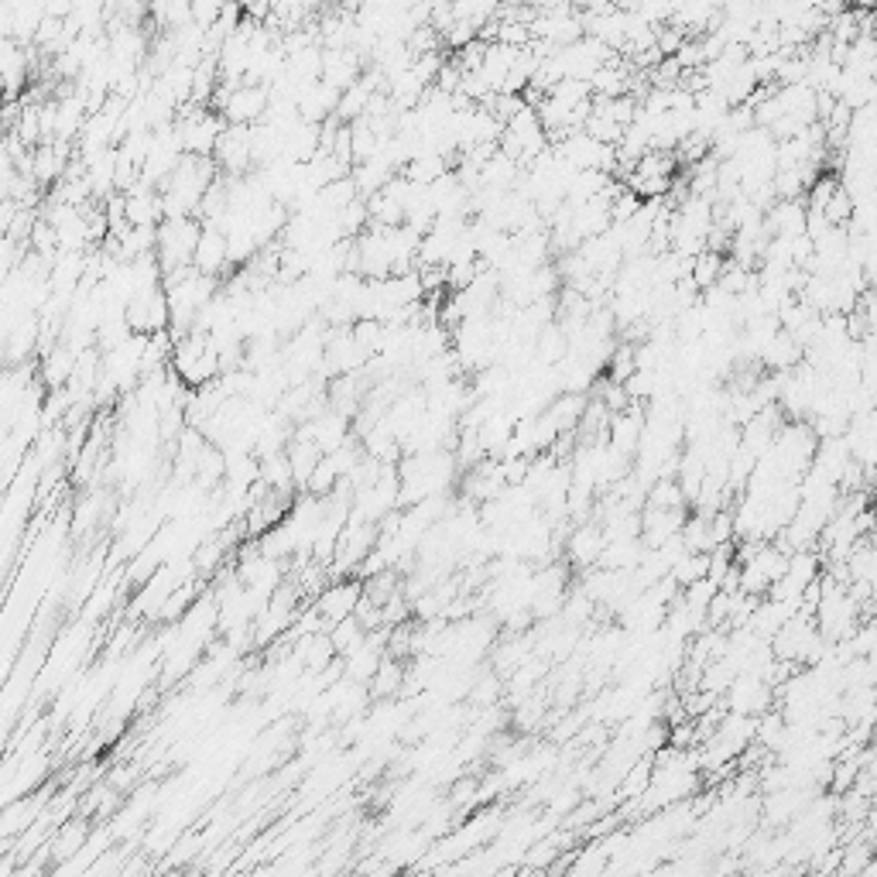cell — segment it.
<instances>
[{
	"label": "cell",
	"mask_w": 877,
	"mask_h": 877,
	"mask_svg": "<svg viewBox=\"0 0 877 877\" xmlns=\"http://www.w3.org/2000/svg\"><path fill=\"white\" fill-rule=\"evenodd\" d=\"M723 264H727V257L723 254H716V251H703L699 257H693V278L696 281V288L699 292H710V288H716V281H720V275H723Z\"/></svg>",
	"instance_id": "7c38bea8"
},
{
	"label": "cell",
	"mask_w": 877,
	"mask_h": 877,
	"mask_svg": "<svg viewBox=\"0 0 877 877\" xmlns=\"http://www.w3.org/2000/svg\"><path fill=\"white\" fill-rule=\"evenodd\" d=\"M874 42H877V28H874Z\"/></svg>",
	"instance_id": "5bb4252c"
},
{
	"label": "cell",
	"mask_w": 877,
	"mask_h": 877,
	"mask_svg": "<svg viewBox=\"0 0 877 877\" xmlns=\"http://www.w3.org/2000/svg\"><path fill=\"white\" fill-rule=\"evenodd\" d=\"M192 264H196L199 275H209V278L227 281V271H233L227 233L206 227V230H203V240H199V247H196V261H192Z\"/></svg>",
	"instance_id": "8992f818"
},
{
	"label": "cell",
	"mask_w": 877,
	"mask_h": 877,
	"mask_svg": "<svg viewBox=\"0 0 877 877\" xmlns=\"http://www.w3.org/2000/svg\"><path fill=\"white\" fill-rule=\"evenodd\" d=\"M271 107V90L268 86H240V90L230 93L227 107L220 110L227 117V124H240V127H254L268 117Z\"/></svg>",
	"instance_id": "277c9868"
},
{
	"label": "cell",
	"mask_w": 877,
	"mask_h": 877,
	"mask_svg": "<svg viewBox=\"0 0 877 877\" xmlns=\"http://www.w3.org/2000/svg\"><path fill=\"white\" fill-rule=\"evenodd\" d=\"M360 597H364V583H357V579H340V583H329L326 590L319 593L316 610L323 614V621H326L329 631H333L336 624H343V621H350V617H357Z\"/></svg>",
	"instance_id": "3957f363"
},
{
	"label": "cell",
	"mask_w": 877,
	"mask_h": 877,
	"mask_svg": "<svg viewBox=\"0 0 877 877\" xmlns=\"http://www.w3.org/2000/svg\"><path fill=\"white\" fill-rule=\"evenodd\" d=\"M340 96L343 93L333 90V86L323 83V79H319V83H312V86H305V90L299 93V117L305 120V124L323 127L326 120H333L336 110H340Z\"/></svg>",
	"instance_id": "ba28073f"
},
{
	"label": "cell",
	"mask_w": 877,
	"mask_h": 877,
	"mask_svg": "<svg viewBox=\"0 0 877 877\" xmlns=\"http://www.w3.org/2000/svg\"><path fill=\"white\" fill-rule=\"evenodd\" d=\"M216 165H220L223 175L230 179H244L254 168V151H251V127L240 124H227L220 144H216Z\"/></svg>",
	"instance_id": "7a4b0ae2"
},
{
	"label": "cell",
	"mask_w": 877,
	"mask_h": 877,
	"mask_svg": "<svg viewBox=\"0 0 877 877\" xmlns=\"http://www.w3.org/2000/svg\"><path fill=\"white\" fill-rule=\"evenodd\" d=\"M446 172H453L446 158H439V155H422V158H412V162H408V168H405V172H401V175H405V179L412 182V185H422V189H432V185H436Z\"/></svg>",
	"instance_id": "8fae6325"
},
{
	"label": "cell",
	"mask_w": 877,
	"mask_h": 877,
	"mask_svg": "<svg viewBox=\"0 0 877 877\" xmlns=\"http://www.w3.org/2000/svg\"><path fill=\"white\" fill-rule=\"evenodd\" d=\"M586 405H590V401H586V394H559L545 415L555 422L559 436H566V432H579V422H583Z\"/></svg>",
	"instance_id": "9c48e42d"
},
{
	"label": "cell",
	"mask_w": 877,
	"mask_h": 877,
	"mask_svg": "<svg viewBox=\"0 0 877 877\" xmlns=\"http://www.w3.org/2000/svg\"><path fill=\"white\" fill-rule=\"evenodd\" d=\"M364 66L367 62L360 59V52H353V48H326L323 52V83H329L340 93H347L360 83Z\"/></svg>",
	"instance_id": "5b68a950"
},
{
	"label": "cell",
	"mask_w": 877,
	"mask_h": 877,
	"mask_svg": "<svg viewBox=\"0 0 877 877\" xmlns=\"http://www.w3.org/2000/svg\"><path fill=\"white\" fill-rule=\"evenodd\" d=\"M203 220L199 216H185V220H165L158 227V261H162V271L185 268V264L196 261V247L203 240Z\"/></svg>",
	"instance_id": "6da1fadb"
},
{
	"label": "cell",
	"mask_w": 877,
	"mask_h": 877,
	"mask_svg": "<svg viewBox=\"0 0 877 877\" xmlns=\"http://www.w3.org/2000/svg\"><path fill=\"white\" fill-rule=\"evenodd\" d=\"M603 549H607V538L597 528H579L573 538V559L576 562H593L603 559Z\"/></svg>",
	"instance_id": "4fadbf2b"
},
{
	"label": "cell",
	"mask_w": 877,
	"mask_h": 877,
	"mask_svg": "<svg viewBox=\"0 0 877 877\" xmlns=\"http://www.w3.org/2000/svg\"><path fill=\"white\" fill-rule=\"evenodd\" d=\"M418 877H422V874H418Z\"/></svg>",
	"instance_id": "2e32d148"
},
{
	"label": "cell",
	"mask_w": 877,
	"mask_h": 877,
	"mask_svg": "<svg viewBox=\"0 0 877 877\" xmlns=\"http://www.w3.org/2000/svg\"><path fill=\"white\" fill-rule=\"evenodd\" d=\"M76 367H79V353H72L66 343H59V347L42 353V360H38V384H45L52 394L66 391L72 377H76Z\"/></svg>",
	"instance_id": "52a82bcc"
},
{
	"label": "cell",
	"mask_w": 877,
	"mask_h": 877,
	"mask_svg": "<svg viewBox=\"0 0 877 877\" xmlns=\"http://www.w3.org/2000/svg\"><path fill=\"white\" fill-rule=\"evenodd\" d=\"M874 508H877V497H874Z\"/></svg>",
	"instance_id": "9a60e30c"
},
{
	"label": "cell",
	"mask_w": 877,
	"mask_h": 877,
	"mask_svg": "<svg viewBox=\"0 0 877 877\" xmlns=\"http://www.w3.org/2000/svg\"><path fill=\"white\" fill-rule=\"evenodd\" d=\"M401 686H408V672H405V665L398 662V658H384L381 662V669H377V675L374 679H370V696H398L401 693Z\"/></svg>",
	"instance_id": "30bf717a"
}]
</instances>
